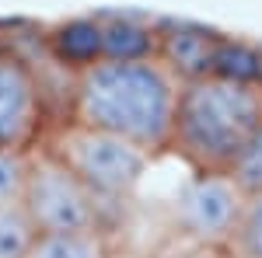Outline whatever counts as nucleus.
<instances>
[{"label": "nucleus", "mask_w": 262, "mask_h": 258, "mask_svg": "<svg viewBox=\"0 0 262 258\" xmlns=\"http://www.w3.org/2000/svg\"><path fill=\"white\" fill-rule=\"evenodd\" d=\"M185 80L161 60H98L70 74L67 119L133 139L154 157L171 150Z\"/></svg>", "instance_id": "obj_1"}, {"label": "nucleus", "mask_w": 262, "mask_h": 258, "mask_svg": "<svg viewBox=\"0 0 262 258\" xmlns=\"http://www.w3.org/2000/svg\"><path fill=\"white\" fill-rule=\"evenodd\" d=\"M262 129V84L203 74L185 80L171 133V154L189 171H234Z\"/></svg>", "instance_id": "obj_2"}, {"label": "nucleus", "mask_w": 262, "mask_h": 258, "mask_svg": "<svg viewBox=\"0 0 262 258\" xmlns=\"http://www.w3.org/2000/svg\"><path fill=\"white\" fill-rule=\"evenodd\" d=\"M42 147L60 160L105 209L133 199V192L140 189L143 175L154 160V154L137 147L133 139L105 133V129H91V126H81V122H70V119L56 122L46 133Z\"/></svg>", "instance_id": "obj_3"}, {"label": "nucleus", "mask_w": 262, "mask_h": 258, "mask_svg": "<svg viewBox=\"0 0 262 258\" xmlns=\"http://www.w3.org/2000/svg\"><path fill=\"white\" fill-rule=\"evenodd\" d=\"M248 192L231 171H192L171 199V234L196 248L227 255Z\"/></svg>", "instance_id": "obj_4"}, {"label": "nucleus", "mask_w": 262, "mask_h": 258, "mask_svg": "<svg viewBox=\"0 0 262 258\" xmlns=\"http://www.w3.org/2000/svg\"><path fill=\"white\" fill-rule=\"evenodd\" d=\"M21 206H25V213L39 234L108 227L105 206L42 143L32 150V168H28V185H25Z\"/></svg>", "instance_id": "obj_5"}, {"label": "nucleus", "mask_w": 262, "mask_h": 258, "mask_svg": "<svg viewBox=\"0 0 262 258\" xmlns=\"http://www.w3.org/2000/svg\"><path fill=\"white\" fill-rule=\"evenodd\" d=\"M53 129L49 95L35 66L14 53L0 49V150H35Z\"/></svg>", "instance_id": "obj_6"}, {"label": "nucleus", "mask_w": 262, "mask_h": 258, "mask_svg": "<svg viewBox=\"0 0 262 258\" xmlns=\"http://www.w3.org/2000/svg\"><path fill=\"white\" fill-rule=\"evenodd\" d=\"M217 32H206L196 25H161L158 28V56H161L182 80L213 74V60L221 49Z\"/></svg>", "instance_id": "obj_7"}, {"label": "nucleus", "mask_w": 262, "mask_h": 258, "mask_svg": "<svg viewBox=\"0 0 262 258\" xmlns=\"http://www.w3.org/2000/svg\"><path fill=\"white\" fill-rule=\"evenodd\" d=\"M46 49L56 66H63L67 74H77L84 66L98 63L105 53H101V25L98 18H74L53 28L46 35Z\"/></svg>", "instance_id": "obj_8"}, {"label": "nucleus", "mask_w": 262, "mask_h": 258, "mask_svg": "<svg viewBox=\"0 0 262 258\" xmlns=\"http://www.w3.org/2000/svg\"><path fill=\"white\" fill-rule=\"evenodd\" d=\"M101 25V60H143L158 56V28L140 18L126 14H98Z\"/></svg>", "instance_id": "obj_9"}, {"label": "nucleus", "mask_w": 262, "mask_h": 258, "mask_svg": "<svg viewBox=\"0 0 262 258\" xmlns=\"http://www.w3.org/2000/svg\"><path fill=\"white\" fill-rule=\"evenodd\" d=\"M25 258H119V251L112 227H95V230L39 234Z\"/></svg>", "instance_id": "obj_10"}, {"label": "nucleus", "mask_w": 262, "mask_h": 258, "mask_svg": "<svg viewBox=\"0 0 262 258\" xmlns=\"http://www.w3.org/2000/svg\"><path fill=\"white\" fill-rule=\"evenodd\" d=\"M39 230L25 213V206H7L0 209V258H25Z\"/></svg>", "instance_id": "obj_11"}, {"label": "nucleus", "mask_w": 262, "mask_h": 258, "mask_svg": "<svg viewBox=\"0 0 262 258\" xmlns=\"http://www.w3.org/2000/svg\"><path fill=\"white\" fill-rule=\"evenodd\" d=\"M28 168H32V150H0V209L21 206Z\"/></svg>", "instance_id": "obj_12"}, {"label": "nucleus", "mask_w": 262, "mask_h": 258, "mask_svg": "<svg viewBox=\"0 0 262 258\" xmlns=\"http://www.w3.org/2000/svg\"><path fill=\"white\" fill-rule=\"evenodd\" d=\"M231 251L248 258H262V192H255V196L248 192V202H245V213H242Z\"/></svg>", "instance_id": "obj_13"}, {"label": "nucleus", "mask_w": 262, "mask_h": 258, "mask_svg": "<svg viewBox=\"0 0 262 258\" xmlns=\"http://www.w3.org/2000/svg\"><path fill=\"white\" fill-rule=\"evenodd\" d=\"M234 178L242 181L245 192H262V129L252 136V143L245 147V154L238 157V164H234V171H231Z\"/></svg>", "instance_id": "obj_14"}, {"label": "nucleus", "mask_w": 262, "mask_h": 258, "mask_svg": "<svg viewBox=\"0 0 262 258\" xmlns=\"http://www.w3.org/2000/svg\"><path fill=\"white\" fill-rule=\"evenodd\" d=\"M126 258H224V255L206 251V248H196V244H189V241L171 238L168 244H161V248H150V251H143V255H126Z\"/></svg>", "instance_id": "obj_15"}, {"label": "nucleus", "mask_w": 262, "mask_h": 258, "mask_svg": "<svg viewBox=\"0 0 262 258\" xmlns=\"http://www.w3.org/2000/svg\"><path fill=\"white\" fill-rule=\"evenodd\" d=\"M224 258H248V255H238V251H227Z\"/></svg>", "instance_id": "obj_16"}]
</instances>
